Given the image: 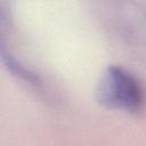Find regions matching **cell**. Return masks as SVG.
I'll use <instances>...</instances> for the list:
<instances>
[{
    "label": "cell",
    "instance_id": "6da1fadb",
    "mask_svg": "<svg viewBox=\"0 0 146 146\" xmlns=\"http://www.w3.org/2000/svg\"><path fill=\"white\" fill-rule=\"evenodd\" d=\"M96 96L103 105L128 112L141 110L146 102L141 81L120 65H111L103 72L97 83Z\"/></svg>",
    "mask_w": 146,
    "mask_h": 146
}]
</instances>
